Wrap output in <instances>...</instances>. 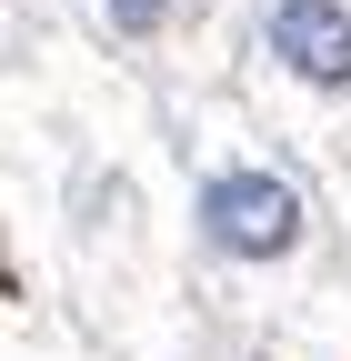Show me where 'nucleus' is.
<instances>
[{
  "label": "nucleus",
  "mask_w": 351,
  "mask_h": 361,
  "mask_svg": "<svg viewBox=\"0 0 351 361\" xmlns=\"http://www.w3.org/2000/svg\"><path fill=\"white\" fill-rule=\"evenodd\" d=\"M121 61H231V0H80Z\"/></svg>",
  "instance_id": "nucleus-3"
},
{
  "label": "nucleus",
  "mask_w": 351,
  "mask_h": 361,
  "mask_svg": "<svg viewBox=\"0 0 351 361\" xmlns=\"http://www.w3.org/2000/svg\"><path fill=\"white\" fill-rule=\"evenodd\" d=\"M191 241L231 271H271L312 241V201L271 151H211L191 180Z\"/></svg>",
  "instance_id": "nucleus-1"
},
{
  "label": "nucleus",
  "mask_w": 351,
  "mask_h": 361,
  "mask_svg": "<svg viewBox=\"0 0 351 361\" xmlns=\"http://www.w3.org/2000/svg\"><path fill=\"white\" fill-rule=\"evenodd\" d=\"M251 51L312 101H351V0H251Z\"/></svg>",
  "instance_id": "nucleus-2"
}]
</instances>
